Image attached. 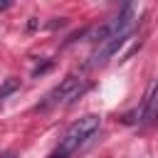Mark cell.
Listing matches in <instances>:
<instances>
[{
    "label": "cell",
    "mask_w": 158,
    "mask_h": 158,
    "mask_svg": "<svg viewBox=\"0 0 158 158\" xmlns=\"http://www.w3.org/2000/svg\"><path fill=\"white\" fill-rule=\"evenodd\" d=\"M96 128H99V116H96V114H86V116L77 118V121L67 128V133L59 138V143H57V148L49 153V158H72Z\"/></svg>",
    "instance_id": "obj_1"
},
{
    "label": "cell",
    "mask_w": 158,
    "mask_h": 158,
    "mask_svg": "<svg viewBox=\"0 0 158 158\" xmlns=\"http://www.w3.org/2000/svg\"><path fill=\"white\" fill-rule=\"evenodd\" d=\"M81 79L79 77H74V74H69V77H64L42 101H40V111H47V109H54V106H62V104H69L72 99H77V94H81Z\"/></svg>",
    "instance_id": "obj_2"
},
{
    "label": "cell",
    "mask_w": 158,
    "mask_h": 158,
    "mask_svg": "<svg viewBox=\"0 0 158 158\" xmlns=\"http://www.w3.org/2000/svg\"><path fill=\"white\" fill-rule=\"evenodd\" d=\"M156 123H158V84L153 86L151 96L146 99V106H143V114H141L138 126H141V128H151V126H156Z\"/></svg>",
    "instance_id": "obj_3"
},
{
    "label": "cell",
    "mask_w": 158,
    "mask_h": 158,
    "mask_svg": "<svg viewBox=\"0 0 158 158\" xmlns=\"http://www.w3.org/2000/svg\"><path fill=\"white\" fill-rule=\"evenodd\" d=\"M17 86H20V81H17V79H5V81H2V86H0V104L5 101V96L15 94V91H17Z\"/></svg>",
    "instance_id": "obj_4"
},
{
    "label": "cell",
    "mask_w": 158,
    "mask_h": 158,
    "mask_svg": "<svg viewBox=\"0 0 158 158\" xmlns=\"http://www.w3.org/2000/svg\"><path fill=\"white\" fill-rule=\"evenodd\" d=\"M2 158H17V156H2Z\"/></svg>",
    "instance_id": "obj_5"
}]
</instances>
